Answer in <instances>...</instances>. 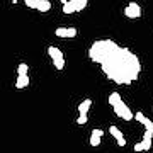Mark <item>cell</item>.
Segmentation results:
<instances>
[{
  "mask_svg": "<svg viewBox=\"0 0 153 153\" xmlns=\"http://www.w3.org/2000/svg\"><path fill=\"white\" fill-rule=\"evenodd\" d=\"M102 136H104V131H102V129H97V128H95V129H92V133H90V146H99V145H100V141H102Z\"/></svg>",
  "mask_w": 153,
  "mask_h": 153,
  "instance_id": "obj_8",
  "label": "cell"
},
{
  "mask_svg": "<svg viewBox=\"0 0 153 153\" xmlns=\"http://www.w3.org/2000/svg\"><path fill=\"white\" fill-rule=\"evenodd\" d=\"M109 133H111V136L116 140L117 146H126V138H124V134L121 133V129L117 128V126H111V128H109Z\"/></svg>",
  "mask_w": 153,
  "mask_h": 153,
  "instance_id": "obj_7",
  "label": "cell"
},
{
  "mask_svg": "<svg viewBox=\"0 0 153 153\" xmlns=\"http://www.w3.org/2000/svg\"><path fill=\"white\" fill-rule=\"evenodd\" d=\"M134 119L145 126V133H150V134H153V121H152V119H148V117L143 114L141 111H138L136 114H134Z\"/></svg>",
  "mask_w": 153,
  "mask_h": 153,
  "instance_id": "obj_6",
  "label": "cell"
},
{
  "mask_svg": "<svg viewBox=\"0 0 153 153\" xmlns=\"http://www.w3.org/2000/svg\"><path fill=\"white\" fill-rule=\"evenodd\" d=\"M48 55H49V58H51V61H53V65H55L56 70H63L65 68V58H63L61 49H58L56 46H49Z\"/></svg>",
  "mask_w": 153,
  "mask_h": 153,
  "instance_id": "obj_3",
  "label": "cell"
},
{
  "mask_svg": "<svg viewBox=\"0 0 153 153\" xmlns=\"http://www.w3.org/2000/svg\"><path fill=\"white\" fill-rule=\"evenodd\" d=\"M90 107H92V99H85V100H82L80 105H78V116H87L88 111H90Z\"/></svg>",
  "mask_w": 153,
  "mask_h": 153,
  "instance_id": "obj_11",
  "label": "cell"
},
{
  "mask_svg": "<svg viewBox=\"0 0 153 153\" xmlns=\"http://www.w3.org/2000/svg\"><path fill=\"white\" fill-rule=\"evenodd\" d=\"M55 34L58 36V38H75L76 29L75 27H58L55 31Z\"/></svg>",
  "mask_w": 153,
  "mask_h": 153,
  "instance_id": "obj_9",
  "label": "cell"
},
{
  "mask_svg": "<svg viewBox=\"0 0 153 153\" xmlns=\"http://www.w3.org/2000/svg\"><path fill=\"white\" fill-rule=\"evenodd\" d=\"M107 100H109L111 107H112V111H114V114L117 116V117H121V119H124V121L134 119V114H133L131 109L123 102V99H121V95L117 92L109 94V99H107Z\"/></svg>",
  "mask_w": 153,
  "mask_h": 153,
  "instance_id": "obj_2",
  "label": "cell"
},
{
  "mask_svg": "<svg viewBox=\"0 0 153 153\" xmlns=\"http://www.w3.org/2000/svg\"><path fill=\"white\" fill-rule=\"evenodd\" d=\"M27 71H29V66L26 63H19V66H17V75H27Z\"/></svg>",
  "mask_w": 153,
  "mask_h": 153,
  "instance_id": "obj_14",
  "label": "cell"
},
{
  "mask_svg": "<svg viewBox=\"0 0 153 153\" xmlns=\"http://www.w3.org/2000/svg\"><path fill=\"white\" fill-rule=\"evenodd\" d=\"M88 121V117L87 116H78V119H76V124H80V126H83L85 123Z\"/></svg>",
  "mask_w": 153,
  "mask_h": 153,
  "instance_id": "obj_16",
  "label": "cell"
},
{
  "mask_svg": "<svg viewBox=\"0 0 153 153\" xmlns=\"http://www.w3.org/2000/svg\"><path fill=\"white\" fill-rule=\"evenodd\" d=\"M36 10H39L41 14H46L48 10H51V2H49V0H39Z\"/></svg>",
  "mask_w": 153,
  "mask_h": 153,
  "instance_id": "obj_13",
  "label": "cell"
},
{
  "mask_svg": "<svg viewBox=\"0 0 153 153\" xmlns=\"http://www.w3.org/2000/svg\"><path fill=\"white\" fill-rule=\"evenodd\" d=\"M152 143H153V140H148V138H143L140 143H136L134 145V152H148L150 148H152Z\"/></svg>",
  "mask_w": 153,
  "mask_h": 153,
  "instance_id": "obj_10",
  "label": "cell"
},
{
  "mask_svg": "<svg viewBox=\"0 0 153 153\" xmlns=\"http://www.w3.org/2000/svg\"><path fill=\"white\" fill-rule=\"evenodd\" d=\"M124 16L128 19H138V17H141V7H140V4L134 2V0L129 2L128 7L124 9Z\"/></svg>",
  "mask_w": 153,
  "mask_h": 153,
  "instance_id": "obj_5",
  "label": "cell"
},
{
  "mask_svg": "<svg viewBox=\"0 0 153 153\" xmlns=\"http://www.w3.org/2000/svg\"><path fill=\"white\" fill-rule=\"evenodd\" d=\"M87 0H68L63 4V14H73V12H82L87 7Z\"/></svg>",
  "mask_w": 153,
  "mask_h": 153,
  "instance_id": "obj_4",
  "label": "cell"
},
{
  "mask_svg": "<svg viewBox=\"0 0 153 153\" xmlns=\"http://www.w3.org/2000/svg\"><path fill=\"white\" fill-rule=\"evenodd\" d=\"M60 2H61V4H66V2H68V0H60Z\"/></svg>",
  "mask_w": 153,
  "mask_h": 153,
  "instance_id": "obj_17",
  "label": "cell"
},
{
  "mask_svg": "<svg viewBox=\"0 0 153 153\" xmlns=\"http://www.w3.org/2000/svg\"><path fill=\"white\" fill-rule=\"evenodd\" d=\"M88 58L100 66L104 75L117 85H131L141 73V63L129 48H123L112 39L94 41Z\"/></svg>",
  "mask_w": 153,
  "mask_h": 153,
  "instance_id": "obj_1",
  "label": "cell"
},
{
  "mask_svg": "<svg viewBox=\"0 0 153 153\" xmlns=\"http://www.w3.org/2000/svg\"><path fill=\"white\" fill-rule=\"evenodd\" d=\"M29 75H17V80H16V87L17 88H24L29 85Z\"/></svg>",
  "mask_w": 153,
  "mask_h": 153,
  "instance_id": "obj_12",
  "label": "cell"
},
{
  "mask_svg": "<svg viewBox=\"0 0 153 153\" xmlns=\"http://www.w3.org/2000/svg\"><path fill=\"white\" fill-rule=\"evenodd\" d=\"M38 2L39 0H24L26 7H29V9H36V7H38Z\"/></svg>",
  "mask_w": 153,
  "mask_h": 153,
  "instance_id": "obj_15",
  "label": "cell"
}]
</instances>
